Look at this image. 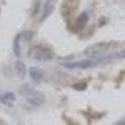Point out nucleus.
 Returning <instances> with one entry per match:
<instances>
[{"label":"nucleus","mask_w":125,"mask_h":125,"mask_svg":"<svg viewBox=\"0 0 125 125\" xmlns=\"http://www.w3.org/2000/svg\"><path fill=\"white\" fill-rule=\"evenodd\" d=\"M101 60H81L74 62H62V66L68 69H89L93 66H96Z\"/></svg>","instance_id":"1"},{"label":"nucleus","mask_w":125,"mask_h":125,"mask_svg":"<svg viewBox=\"0 0 125 125\" xmlns=\"http://www.w3.org/2000/svg\"><path fill=\"white\" fill-rule=\"evenodd\" d=\"M108 49H109V45L105 44V43L94 44V45H90L89 48H86L84 50V54L89 58H96V56H100L101 54H104Z\"/></svg>","instance_id":"2"},{"label":"nucleus","mask_w":125,"mask_h":125,"mask_svg":"<svg viewBox=\"0 0 125 125\" xmlns=\"http://www.w3.org/2000/svg\"><path fill=\"white\" fill-rule=\"evenodd\" d=\"M31 55L36 60H48V59L53 58V51L45 46H35V48H33Z\"/></svg>","instance_id":"3"},{"label":"nucleus","mask_w":125,"mask_h":125,"mask_svg":"<svg viewBox=\"0 0 125 125\" xmlns=\"http://www.w3.org/2000/svg\"><path fill=\"white\" fill-rule=\"evenodd\" d=\"M28 100L31 105H40V104H43V101H44V95L39 91H34L28 96Z\"/></svg>","instance_id":"4"},{"label":"nucleus","mask_w":125,"mask_h":125,"mask_svg":"<svg viewBox=\"0 0 125 125\" xmlns=\"http://www.w3.org/2000/svg\"><path fill=\"white\" fill-rule=\"evenodd\" d=\"M43 71L38 68H31L30 69V78L33 79L35 83H39L41 79H43Z\"/></svg>","instance_id":"5"},{"label":"nucleus","mask_w":125,"mask_h":125,"mask_svg":"<svg viewBox=\"0 0 125 125\" xmlns=\"http://www.w3.org/2000/svg\"><path fill=\"white\" fill-rule=\"evenodd\" d=\"M0 100L5 104H11L15 100V95L13 93H5V94H0Z\"/></svg>","instance_id":"6"},{"label":"nucleus","mask_w":125,"mask_h":125,"mask_svg":"<svg viewBox=\"0 0 125 125\" xmlns=\"http://www.w3.org/2000/svg\"><path fill=\"white\" fill-rule=\"evenodd\" d=\"M86 21H88V15H86V14H81V15L76 19V25H78L76 30L81 29L83 26H84V25L86 24Z\"/></svg>","instance_id":"7"},{"label":"nucleus","mask_w":125,"mask_h":125,"mask_svg":"<svg viewBox=\"0 0 125 125\" xmlns=\"http://www.w3.org/2000/svg\"><path fill=\"white\" fill-rule=\"evenodd\" d=\"M15 69H16V73L19 74V76H24L25 75V66L23 65V62L18 61L15 64Z\"/></svg>","instance_id":"8"},{"label":"nucleus","mask_w":125,"mask_h":125,"mask_svg":"<svg viewBox=\"0 0 125 125\" xmlns=\"http://www.w3.org/2000/svg\"><path fill=\"white\" fill-rule=\"evenodd\" d=\"M53 8H54V5H53V1H49L46 5H45V10H44V18H46L51 11H53Z\"/></svg>","instance_id":"9"},{"label":"nucleus","mask_w":125,"mask_h":125,"mask_svg":"<svg viewBox=\"0 0 125 125\" xmlns=\"http://www.w3.org/2000/svg\"><path fill=\"white\" fill-rule=\"evenodd\" d=\"M19 38H20V36H18V38H16V41L14 43V53H15V55H16V56H20V45H19Z\"/></svg>","instance_id":"10"},{"label":"nucleus","mask_w":125,"mask_h":125,"mask_svg":"<svg viewBox=\"0 0 125 125\" xmlns=\"http://www.w3.org/2000/svg\"><path fill=\"white\" fill-rule=\"evenodd\" d=\"M116 125H125V120H123V121H119Z\"/></svg>","instance_id":"11"}]
</instances>
